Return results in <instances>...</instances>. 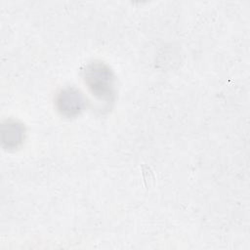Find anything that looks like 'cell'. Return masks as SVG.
Wrapping results in <instances>:
<instances>
[{"label": "cell", "mask_w": 250, "mask_h": 250, "mask_svg": "<svg viewBox=\"0 0 250 250\" xmlns=\"http://www.w3.org/2000/svg\"><path fill=\"white\" fill-rule=\"evenodd\" d=\"M24 139V127L22 124L8 120L2 125V142L8 148H17Z\"/></svg>", "instance_id": "3957f363"}, {"label": "cell", "mask_w": 250, "mask_h": 250, "mask_svg": "<svg viewBox=\"0 0 250 250\" xmlns=\"http://www.w3.org/2000/svg\"><path fill=\"white\" fill-rule=\"evenodd\" d=\"M85 84L97 99L111 102L114 97V76L110 68L102 62H93L83 70Z\"/></svg>", "instance_id": "6da1fadb"}, {"label": "cell", "mask_w": 250, "mask_h": 250, "mask_svg": "<svg viewBox=\"0 0 250 250\" xmlns=\"http://www.w3.org/2000/svg\"><path fill=\"white\" fill-rule=\"evenodd\" d=\"M87 100L75 87L62 89L56 98V105L59 112L66 117L80 114L86 107Z\"/></svg>", "instance_id": "7a4b0ae2"}]
</instances>
